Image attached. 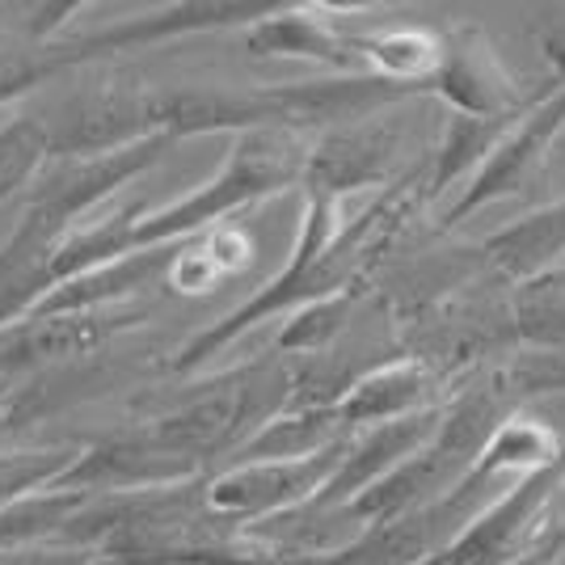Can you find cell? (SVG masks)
Wrapping results in <instances>:
<instances>
[{
  "mask_svg": "<svg viewBox=\"0 0 565 565\" xmlns=\"http://www.w3.org/2000/svg\"><path fill=\"white\" fill-rule=\"evenodd\" d=\"M351 439H338L330 448L300 456V460H245L228 465L215 477H203V507L224 523H266L287 511H300L305 502L317 498V490L333 477V469L347 460Z\"/></svg>",
  "mask_w": 565,
  "mask_h": 565,
  "instance_id": "2",
  "label": "cell"
},
{
  "mask_svg": "<svg viewBox=\"0 0 565 565\" xmlns=\"http://www.w3.org/2000/svg\"><path fill=\"white\" fill-rule=\"evenodd\" d=\"M444 376H448L444 367H430L423 359H393V363L367 367L333 401V418L347 435H354L363 426L372 430V426L423 414L444 393Z\"/></svg>",
  "mask_w": 565,
  "mask_h": 565,
  "instance_id": "10",
  "label": "cell"
},
{
  "mask_svg": "<svg viewBox=\"0 0 565 565\" xmlns=\"http://www.w3.org/2000/svg\"><path fill=\"white\" fill-rule=\"evenodd\" d=\"M157 89L136 81H106L97 89H85L64 106L55 127H47L51 161H85L106 157L127 143L157 136Z\"/></svg>",
  "mask_w": 565,
  "mask_h": 565,
  "instance_id": "4",
  "label": "cell"
},
{
  "mask_svg": "<svg viewBox=\"0 0 565 565\" xmlns=\"http://www.w3.org/2000/svg\"><path fill=\"white\" fill-rule=\"evenodd\" d=\"M541 47L553 64V81L565 85V30H541Z\"/></svg>",
  "mask_w": 565,
  "mask_h": 565,
  "instance_id": "20",
  "label": "cell"
},
{
  "mask_svg": "<svg viewBox=\"0 0 565 565\" xmlns=\"http://www.w3.org/2000/svg\"><path fill=\"white\" fill-rule=\"evenodd\" d=\"M89 502V494H68V490H39L25 494L9 507H0V553L4 548H22V544H43L55 541L60 527L68 523L81 507Z\"/></svg>",
  "mask_w": 565,
  "mask_h": 565,
  "instance_id": "15",
  "label": "cell"
},
{
  "mask_svg": "<svg viewBox=\"0 0 565 565\" xmlns=\"http://www.w3.org/2000/svg\"><path fill=\"white\" fill-rule=\"evenodd\" d=\"M548 89V81L536 89H523L519 76L507 68L502 51L490 43L477 25H451L439 34V68L430 76L426 94H435L456 118H507L527 110Z\"/></svg>",
  "mask_w": 565,
  "mask_h": 565,
  "instance_id": "3",
  "label": "cell"
},
{
  "mask_svg": "<svg viewBox=\"0 0 565 565\" xmlns=\"http://www.w3.org/2000/svg\"><path fill=\"white\" fill-rule=\"evenodd\" d=\"M562 131H565V85L548 81V94L507 131V140L498 143L494 152L486 157V166L469 178L465 194L444 212V228L460 224L465 215H472L477 207H486V203H494V199H511L519 190H527V182L544 169V161H548V152H553V143H557Z\"/></svg>",
  "mask_w": 565,
  "mask_h": 565,
  "instance_id": "5",
  "label": "cell"
},
{
  "mask_svg": "<svg viewBox=\"0 0 565 565\" xmlns=\"http://www.w3.org/2000/svg\"><path fill=\"white\" fill-rule=\"evenodd\" d=\"M481 249L507 279L527 282V287L544 282L565 262V199L498 228Z\"/></svg>",
  "mask_w": 565,
  "mask_h": 565,
  "instance_id": "12",
  "label": "cell"
},
{
  "mask_svg": "<svg viewBox=\"0 0 565 565\" xmlns=\"http://www.w3.org/2000/svg\"><path fill=\"white\" fill-rule=\"evenodd\" d=\"M64 55L55 47L47 51H34V55H22V51H4L0 55V106H9L13 97H22L25 89H34V85H43L47 76L55 72H64Z\"/></svg>",
  "mask_w": 565,
  "mask_h": 565,
  "instance_id": "18",
  "label": "cell"
},
{
  "mask_svg": "<svg viewBox=\"0 0 565 565\" xmlns=\"http://www.w3.org/2000/svg\"><path fill=\"white\" fill-rule=\"evenodd\" d=\"M338 18L347 9L333 4H275L266 18L245 25V51L258 60H308L342 76L363 72V60L354 51V34L342 30Z\"/></svg>",
  "mask_w": 565,
  "mask_h": 565,
  "instance_id": "7",
  "label": "cell"
},
{
  "mask_svg": "<svg viewBox=\"0 0 565 565\" xmlns=\"http://www.w3.org/2000/svg\"><path fill=\"white\" fill-rule=\"evenodd\" d=\"M249 262H254V241L241 228L215 224L207 233L178 241V254L166 270V287L178 296H203L215 282L241 275Z\"/></svg>",
  "mask_w": 565,
  "mask_h": 565,
  "instance_id": "13",
  "label": "cell"
},
{
  "mask_svg": "<svg viewBox=\"0 0 565 565\" xmlns=\"http://www.w3.org/2000/svg\"><path fill=\"white\" fill-rule=\"evenodd\" d=\"M354 51L363 60V72H372L380 81H393L405 89L423 94L430 76L439 68V34L430 30H376V34H354Z\"/></svg>",
  "mask_w": 565,
  "mask_h": 565,
  "instance_id": "14",
  "label": "cell"
},
{
  "mask_svg": "<svg viewBox=\"0 0 565 565\" xmlns=\"http://www.w3.org/2000/svg\"><path fill=\"white\" fill-rule=\"evenodd\" d=\"M0 565H106L97 557V548H76V544H22V548H4Z\"/></svg>",
  "mask_w": 565,
  "mask_h": 565,
  "instance_id": "19",
  "label": "cell"
},
{
  "mask_svg": "<svg viewBox=\"0 0 565 565\" xmlns=\"http://www.w3.org/2000/svg\"><path fill=\"white\" fill-rule=\"evenodd\" d=\"M401 131L384 118V110L372 118H359L347 127H333L317 143H308V169L300 186L347 199L351 190L380 186L393 169Z\"/></svg>",
  "mask_w": 565,
  "mask_h": 565,
  "instance_id": "8",
  "label": "cell"
},
{
  "mask_svg": "<svg viewBox=\"0 0 565 565\" xmlns=\"http://www.w3.org/2000/svg\"><path fill=\"white\" fill-rule=\"evenodd\" d=\"M308 169V143L291 131H241L212 182L173 199L166 207H148L131 228V254L178 245L224 224L228 215L254 207L287 186H300Z\"/></svg>",
  "mask_w": 565,
  "mask_h": 565,
  "instance_id": "1",
  "label": "cell"
},
{
  "mask_svg": "<svg viewBox=\"0 0 565 565\" xmlns=\"http://www.w3.org/2000/svg\"><path fill=\"white\" fill-rule=\"evenodd\" d=\"M81 456L76 444H55V448H25V451H0V507L18 502L25 494H39L55 486L72 460Z\"/></svg>",
  "mask_w": 565,
  "mask_h": 565,
  "instance_id": "17",
  "label": "cell"
},
{
  "mask_svg": "<svg viewBox=\"0 0 565 565\" xmlns=\"http://www.w3.org/2000/svg\"><path fill=\"white\" fill-rule=\"evenodd\" d=\"M51 161L47 122L34 115H13L0 127V203L30 186Z\"/></svg>",
  "mask_w": 565,
  "mask_h": 565,
  "instance_id": "16",
  "label": "cell"
},
{
  "mask_svg": "<svg viewBox=\"0 0 565 565\" xmlns=\"http://www.w3.org/2000/svg\"><path fill=\"white\" fill-rule=\"evenodd\" d=\"M275 4L270 0H254V4H173L161 13H148V18H122V22L94 30L76 43H55L60 55L68 60V68L85 64V60H102V55H115V51L131 47H152V43H166L178 34H203V30H224V25H254L258 18H266Z\"/></svg>",
  "mask_w": 565,
  "mask_h": 565,
  "instance_id": "9",
  "label": "cell"
},
{
  "mask_svg": "<svg viewBox=\"0 0 565 565\" xmlns=\"http://www.w3.org/2000/svg\"><path fill=\"white\" fill-rule=\"evenodd\" d=\"M178 254V245H161V249H140L127 258L85 270L76 279L55 282L43 300H34V308L25 317H72V312H97V308L131 305L136 291L148 282L166 279L169 262Z\"/></svg>",
  "mask_w": 565,
  "mask_h": 565,
  "instance_id": "11",
  "label": "cell"
},
{
  "mask_svg": "<svg viewBox=\"0 0 565 565\" xmlns=\"http://www.w3.org/2000/svg\"><path fill=\"white\" fill-rule=\"evenodd\" d=\"M203 477L186 460H173L166 451H157L143 439L136 426L115 430L106 439H97L72 460V469L51 486V490H68V494H140V490H166Z\"/></svg>",
  "mask_w": 565,
  "mask_h": 565,
  "instance_id": "6",
  "label": "cell"
}]
</instances>
